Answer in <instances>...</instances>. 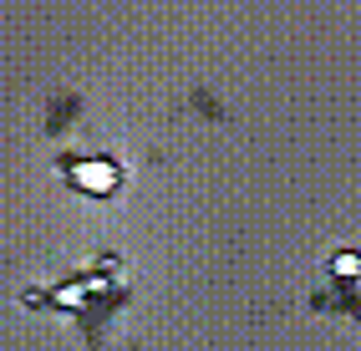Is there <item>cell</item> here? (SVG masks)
I'll use <instances>...</instances> for the list:
<instances>
[{"instance_id":"6da1fadb","label":"cell","mask_w":361,"mask_h":351,"mask_svg":"<svg viewBox=\"0 0 361 351\" xmlns=\"http://www.w3.org/2000/svg\"><path fill=\"white\" fill-rule=\"evenodd\" d=\"M77 178H82V183H92V189H112V178H117V173H112L107 163L97 158V163H92V168H77Z\"/></svg>"}]
</instances>
